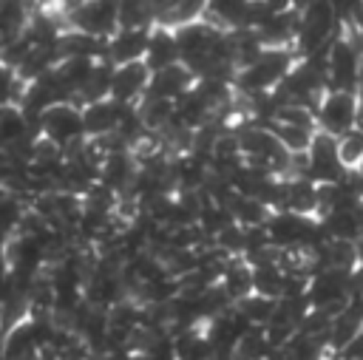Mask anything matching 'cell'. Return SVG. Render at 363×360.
Listing matches in <instances>:
<instances>
[{
	"label": "cell",
	"mask_w": 363,
	"mask_h": 360,
	"mask_svg": "<svg viewBox=\"0 0 363 360\" xmlns=\"http://www.w3.org/2000/svg\"><path fill=\"white\" fill-rule=\"evenodd\" d=\"M150 74H159L170 65H179L182 62V54H179V43H176V34L170 26H162V23H153L150 28V43H147V54L142 60Z\"/></svg>",
	"instance_id": "obj_10"
},
{
	"label": "cell",
	"mask_w": 363,
	"mask_h": 360,
	"mask_svg": "<svg viewBox=\"0 0 363 360\" xmlns=\"http://www.w3.org/2000/svg\"><path fill=\"white\" fill-rule=\"evenodd\" d=\"M6 68H9V65H6V62H3V57H0V74H3Z\"/></svg>",
	"instance_id": "obj_21"
},
{
	"label": "cell",
	"mask_w": 363,
	"mask_h": 360,
	"mask_svg": "<svg viewBox=\"0 0 363 360\" xmlns=\"http://www.w3.org/2000/svg\"><path fill=\"white\" fill-rule=\"evenodd\" d=\"M218 283H221V289L230 295L233 303L250 298V295L255 292V286H252V264H250L247 258H241V255H238V258H230Z\"/></svg>",
	"instance_id": "obj_13"
},
{
	"label": "cell",
	"mask_w": 363,
	"mask_h": 360,
	"mask_svg": "<svg viewBox=\"0 0 363 360\" xmlns=\"http://www.w3.org/2000/svg\"><path fill=\"white\" fill-rule=\"evenodd\" d=\"M306 162H309V179L315 184H335V181H343L349 173L346 167L340 164V156H337V139L318 130L315 139H312V147L306 150Z\"/></svg>",
	"instance_id": "obj_5"
},
{
	"label": "cell",
	"mask_w": 363,
	"mask_h": 360,
	"mask_svg": "<svg viewBox=\"0 0 363 360\" xmlns=\"http://www.w3.org/2000/svg\"><path fill=\"white\" fill-rule=\"evenodd\" d=\"M128 105L116 102V99H99L91 105H82V122H85V136L88 139H102L119 130V122L125 116Z\"/></svg>",
	"instance_id": "obj_8"
},
{
	"label": "cell",
	"mask_w": 363,
	"mask_h": 360,
	"mask_svg": "<svg viewBox=\"0 0 363 360\" xmlns=\"http://www.w3.org/2000/svg\"><path fill=\"white\" fill-rule=\"evenodd\" d=\"M40 130L28 122V116H26V111L20 105L0 108V150H3V156L11 153L14 147H20L23 142H28Z\"/></svg>",
	"instance_id": "obj_11"
},
{
	"label": "cell",
	"mask_w": 363,
	"mask_h": 360,
	"mask_svg": "<svg viewBox=\"0 0 363 360\" xmlns=\"http://www.w3.org/2000/svg\"><path fill=\"white\" fill-rule=\"evenodd\" d=\"M272 133L278 136V142L292 153V156H301L312 147V139H315V128H301V125H286V122H269Z\"/></svg>",
	"instance_id": "obj_17"
},
{
	"label": "cell",
	"mask_w": 363,
	"mask_h": 360,
	"mask_svg": "<svg viewBox=\"0 0 363 360\" xmlns=\"http://www.w3.org/2000/svg\"><path fill=\"white\" fill-rule=\"evenodd\" d=\"M250 6H252V0H207L204 20H210L213 26H218L224 31H235L244 26Z\"/></svg>",
	"instance_id": "obj_15"
},
{
	"label": "cell",
	"mask_w": 363,
	"mask_h": 360,
	"mask_svg": "<svg viewBox=\"0 0 363 360\" xmlns=\"http://www.w3.org/2000/svg\"><path fill=\"white\" fill-rule=\"evenodd\" d=\"M40 133L54 142L57 147H62L65 153L77 145H82L88 136H85V122H82V108L77 102H62V105H54L51 111L43 113L40 119Z\"/></svg>",
	"instance_id": "obj_3"
},
{
	"label": "cell",
	"mask_w": 363,
	"mask_h": 360,
	"mask_svg": "<svg viewBox=\"0 0 363 360\" xmlns=\"http://www.w3.org/2000/svg\"><path fill=\"white\" fill-rule=\"evenodd\" d=\"M150 77L153 74L145 62L119 65L113 71V79H111V99H116L122 105H139V99H145V94H147Z\"/></svg>",
	"instance_id": "obj_6"
},
{
	"label": "cell",
	"mask_w": 363,
	"mask_h": 360,
	"mask_svg": "<svg viewBox=\"0 0 363 360\" xmlns=\"http://www.w3.org/2000/svg\"><path fill=\"white\" fill-rule=\"evenodd\" d=\"M150 28H119L108 40V62L116 65V68L119 65H128V62H142L145 54H147Z\"/></svg>",
	"instance_id": "obj_9"
},
{
	"label": "cell",
	"mask_w": 363,
	"mask_h": 360,
	"mask_svg": "<svg viewBox=\"0 0 363 360\" xmlns=\"http://www.w3.org/2000/svg\"><path fill=\"white\" fill-rule=\"evenodd\" d=\"M295 62H298V54L292 48H264L255 62L235 71L233 88L244 96L272 94L286 79V74L295 68Z\"/></svg>",
	"instance_id": "obj_1"
},
{
	"label": "cell",
	"mask_w": 363,
	"mask_h": 360,
	"mask_svg": "<svg viewBox=\"0 0 363 360\" xmlns=\"http://www.w3.org/2000/svg\"><path fill=\"white\" fill-rule=\"evenodd\" d=\"M176 360H213V343L196 329H182L176 337Z\"/></svg>",
	"instance_id": "obj_16"
},
{
	"label": "cell",
	"mask_w": 363,
	"mask_h": 360,
	"mask_svg": "<svg viewBox=\"0 0 363 360\" xmlns=\"http://www.w3.org/2000/svg\"><path fill=\"white\" fill-rule=\"evenodd\" d=\"M68 23L74 26V31L111 40L119 31V0H85L68 17Z\"/></svg>",
	"instance_id": "obj_4"
},
{
	"label": "cell",
	"mask_w": 363,
	"mask_h": 360,
	"mask_svg": "<svg viewBox=\"0 0 363 360\" xmlns=\"http://www.w3.org/2000/svg\"><path fill=\"white\" fill-rule=\"evenodd\" d=\"M34 20L31 0H0V34L6 37V45L26 34V28Z\"/></svg>",
	"instance_id": "obj_14"
},
{
	"label": "cell",
	"mask_w": 363,
	"mask_h": 360,
	"mask_svg": "<svg viewBox=\"0 0 363 360\" xmlns=\"http://www.w3.org/2000/svg\"><path fill=\"white\" fill-rule=\"evenodd\" d=\"M360 99L357 91H337V88H326L323 96L315 105V119H318V130L340 139L352 130L360 128Z\"/></svg>",
	"instance_id": "obj_2"
},
{
	"label": "cell",
	"mask_w": 363,
	"mask_h": 360,
	"mask_svg": "<svg viewBox=\"0 0 363 360\" xmlns=\"http://www.w3.org/2000/svg\"><path fill=\"white\" fill-rule=\"evenodd\" d=\"M337 156L346 173H360L363 170V130H352L337 139Z\"/></svg>",
	"instance_id": "obj_20"
},
{
	"label": "cell",
	"mask_w": 363,
	"mask_h": 360,
	"mask_svg": "<svg viewBox=\"0 0 363 360\" xmlns=\"http://www.w3.org/2000/svg\"><path fill=\"white\" fill-rule=\"evenodd\" d=\"M196 82H199V77H196L184 62H179V65H170V68L153 74L145 96H156V99H167V102H179L184 94H190V91L196 88Z\"/></svg>",
	"instance_id": "obj_7"
},
{
	"label": "cell",
	"mask_w": 363,
	"mask_h": 360,
	"mask_svg": "<svg viewBox=\"0 0 363 360\" xmlns=\"http://www.w3.org/2000/svg\"><path fill=\"white\" fill-rule=\"evenodd\" d=\"M23 218H26L23 198L9 193V190H0V238H9L11 232H20Z\"/></svg>",
	"instance_id": "obj_18"
},
{
	"label": "cell",
	"mask_w": 363,
	"mask_h": 360,
	"mask_svg": "<svg viewBox=\"0 0 363 360\" xmlns=\"http://www.w3.org/2000/svg\"><path fill=\"white\" fill-rule=\"evenodd\" d=\"M323 230L332 241H363V204L354 207H340L335 213H329L323 221Z\"/></svg>",
	"instance_id": "obj_12"
},
{
	"label": "cell",
	"mask_w": 363,
	"mask_h": 360,
	"mask_svg": "<svg viewBox=\"0 0 363 360\" xmlns=\"http://www.w3.org/2000/svg\"><path fill=\"white\" fill-rule=\"evenodd\" d=\"M235 306H238V312H241L252 326H267V323L272 320L275 309H278V300H275V298H267V295L252 292L250 298L238 300Z\"/></svg>",
	"instance_id": "obj_19"
}]
</instances>
